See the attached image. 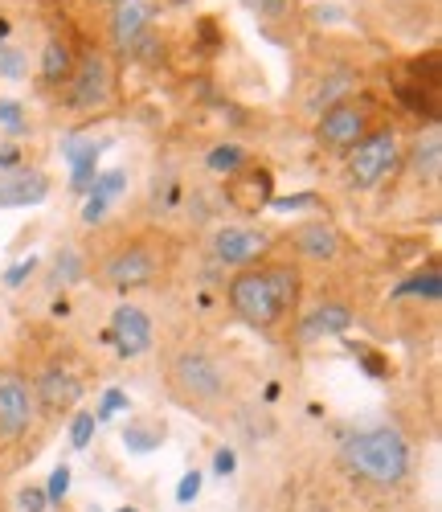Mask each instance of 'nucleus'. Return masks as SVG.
I'll return each instance as SVG.
<instances>
[{"label": "nucleus", "mask_w": 442, "mask_h": 512, "mask_svg": "<svg viewBox=\"0 0 442 512\" xmlns=\"http://www.w3.org/2000/svg\"><path fill=\"white\" fill-rule=\"evenodd\" d=\"M357 361L365 365V373H369V377H385V373H389V361H385V357H377L369 345H357Z\"/></svg>", "instance_id": "cd10ccee"}, {"label": "nucleus", "mask_w": 442, "mask_h": 512, "mask_svg": "<svg viewBox=\"0 0 442 512\" xmlns=\"http://www.w3.org/2000/svg\"><path fill=\"white\" fill-rule=\"evenodd\" d=\"M33 267H37L33 259H29V263H17V267H13L9 275H5V283H9V287H21V283H25L29 275H33Z\"/></svg>", "instance_id": "473e14b6"}, {"label": "nucleus", "mask_w": 442, "mask_h": 512, "mask_svg": "<svg viewBox=\"0 0 442 512\" xmlns=\"http://www.w3.org/2000/svg\"><path fill=\"white\" fill-rule=\"evenodd\" d=\"M66 160L74 164V189H91L99 144H91V140H66Z\"/></svg>", "instance_id": "aec40b11"}, {"label": "nucleus", "mask_w": 442, "mask_h": 512, "mask_svg": "<svg viewBox=\"0 0 442 512\" xmlns=\"http://www.w3.org/2000/svg\"><path fill=\"white\" fill-rule=\"evenodd\" d=\"M78 398H82V381L62 365H50L33 381V402H37V410H46V414H62Z\"/></svg>", "instance_id": "dca6fc26"}, {"label": "nucleus", "mask_w": 442, "mask_h": 512, "mask_svg": "<svg viewBox=\"0 0 442 512\" xmlns=\"http://www.w3.org/2000/svg\"><path fill=\"white\" fill-rule=\"evenodd\" d=\"M107 29H111V46L119 54H131L156 29V5L152 0H111Z\"/></svg>", "instance_id": "f8f14e48"}, {"label": "nucleus", "mask_w": 442, "mask_h": 512, "mask_svg": "<svg viewBox=\"0 0 442 512\" xmlns=\"http://www.w3.org/2000/svg\"><path fill=\"white\" fill-rule=\"evenodd\" d=\"M50 197V177L41 168H9L0 173V209H29Z\"/></svg>", "instance_id": "4468645a"}, {"label": "nucleus", "mask_w": 442, "mask_h": 512, "mask_svg": "<svg viewBox=\"0 0 442 512\" xmlns=\"http://www.w3.org/2000/svg\"><path fill=\"white\" fill-rule=\"evenodd\" d=\"M21 508H25V512H46V508H50L46 488H21Z\"/></svg>", "instance_id": "c756f323"}, {"label": "nucleus", "mask_w": 442, "mask_h": 512, "mask_svg": "<svg viewBox=\"0 0 442 512\" xmlns=\"http://www.w3.org/2000/svg\"><path fill=\"white\" fill-rule=\"evenodd\" d=\"M95 426H99L95 410H78V414H74V422H70V447H74V451H86V447H91Z\"/></svg>", "instance_id": "5701e85b"}, {"label": "nucleus", "mask_w": 442, "mask_h": 512, "mask_svg": "<svg viewBox=\"0 0 442 512\" xmlns=\"http://www.w3.org/2000/svg\"><path fill=\"white\" fill-rule=\"evenodd\" d=\"M0 512H5V500H0Z\"/></svg>", "instance_id": "c9c22d12"}, {"label": "nucleus", "mask_w": 442, "mask_h": 512, "mask_svg": "<svg viewBox=\"0 0 442 512\" xmlns=\"http://www.w3.org/2000/svg\"><path fill=\"white\" fill-rule=\"evenodd\" d=\"M33 418H37L33 381L21 369H0V443L25 439Z\"/></svg>", "instance_id": "9b49d317"}, {"label": "nucleus", "mask_w": 442, "mask_h": 512, "mask_svg": "<svg viewBox=\"0 0 442 512\" xmlns=\"http://www.w3.org/2000/svg\"><path fill=\"white\" fill-rule=\"evenodd\" d=\"M0 127H5V132H13V136H21L25 132V107L17 103V99H0Z\"/></svg>", "instance_id": "393cba45"}, {"label": "nucleus", "mask_w": 442, "mask_h": 512, "mask_svg": "<svg viewBox=\"0 0 442 512\" xmlns=\"http://www.w3.org/2000/svg\"><path fill=\"white\" fill-rule=\"evenodd\" d=\"M201 496V472H185L181 484H176V504H193Z\"/></svg>", "instance_id": "bb28decb"}, {"label": "nucleus", "mask_w": 442, "mask_h": 512, "mask_svg": "<svg viewBox=\"0 0 442 512\" xmlns=\"http://www.w3.org/2000/svg\"><path fill=\"white\" fill-rule=\"evenodd\" d=\"M168 394L201 414H213L230 402V373L205 349H181L168 361Z\"/></svg>", "instance_id": "20e7f679"}, {"label": "nucleus", "mask_w": 442, "mask_h": 512, "mask_svg": "<svg viewBox=\"0 0 442 512\" xmlns=\"http://www.w3.org/2000/svg\"><path fill=\"white\" fill-rule=\"evenodd\" d=\"M340 459L344 467L357 480H365L369 488H381V492H393L410 480V443L402 439V431L393 426H365V431L348 435L344 447H340Z\"/></svg>", "instance_id": "7ed1b4c3"}, {"label": "nucleus", "mask_w": 442, "mask_h": 512, "mask_svg": "<svg viewBox=\"0 0 442 512\" xmlns=\"http://www.w3.org/2000/svg\"><path fill=\"white\" fill-rule=\"evenodd\" d=\"M402 136L393 132V127H377V132H369L357 148H352L348 156H344V177H348V185L357 189V193H373V189H381L397 168H402Z\"/></svg>", "instance_id": "423d86ee"}, {"label": "nucleus", "mask_w": 442, "mask_h": 512, "mask_svg": "<svg viewBox=\"0 0 442 512\" xmlns=\"http://www.w3.org/2000/svg\"><path fill=\"white\" fill-rule=\"evenodd\" d=\"M119 410H127V394H119V390H107V394H103V402H99V410H95V418L103 422V418H115Z\"/></svg>", "instance_id": "c85d7f7f"}, {"label": "nucleus", "mask_w": 442, "mask_h": 512, "mask_svg": "<svg viewBox=\"0 0 442 512\" xmlns=\"http://www.w3.org/2000/svg\"><path fill=\"white\" fill-rule=\"evenodd\" d=\"M123 443H127V451H136V455L156 451V447L164 443V426H160V422H140V418H131V422L123 426Z\"/></svg>", "instance_id": "412c9836"}, {"label": "nucleus", "mask_w": 442, "mask_h": 512, "mask_svg": "<svg viewBox=\"0 0 442 512\" xmlns=\"http://www.w3.org/2000/svg\"><path fill=\"white\" fill-rule=\"evenodd\" d=\"M66 492H70V467L58 463L54 472H50V484H46V500H50V504H62Z\"/></svg>", "instance_id": "a878e982"}, {"label": "nucleus", "mask_w": 442, "mask_h": 512, "mask_svg": "<svg viewBox=\"0 0 442 512\" xmlns=\"http://www.w3.org/2000/svg\"><path fill=\"white\" fill-rule=\"evenodd\" d=\"M74 62H78V58H74V50H70V41L50 37V41H46V54H41V82H46V87H66Z\"/></svg>", "instance_id": "a211bd4d"}, {"label": "nucleus", "mask_w": 442, "mask_h": 512, "mask_svg": "<svg viewBox=\"0 0 442 512\" xmlns=\"http://www.w3.org/2000/svg\"><path fill=\"white\" fill-rule=\"evenodd\" d=\"M123 181H127L123 168H111V173H103V177L91 181L95 193H91V201H86V222H99V218H103V209L123 193Z\"/></svg>", "instance_id": "6ab92c4d"}, {"label": "nucleus", "mask_w": 442, "mask_h": 512, "mask_svg": "<svg viewBox=\"0 0 442 512\" xmlns=\"http://www.w3.org/2000/svg\"><path fill=\"white\" fill-rule=\"evenodd\" d=\"M221 197H226V205L238 213V218H258V213H267L271 201H275L271 164H262V160L238 164L234 173L226 177V185H221Z\"/></svg>", "instance_id": "1a4fd4ad"}, {"label": "nucleus", "mask_w": 442, "mask_h": 512, "mask_svg": "<svg viewBox=\"0 0 442 512\" xmlns=\"http://www.w3.org/2000/svg\"><path fill=\"white\" fill-rule=\"evenodd\" d=\"M287 246L299 254V259H312V263H336L340 254L348 250L340 226L328 222V218H307V222H299V226L287 234Z\"/></svg>", "instance_id": "ddd939ff"}, {"label": "nucleus", "mask_w": 442, "mask_h": 512, "mask_svg": "<svg viewBox=\"0 0 442 512\" xmlns=\"http://www.w3.org/2000/svg\"><path fill=\"white\" fill-rule=\"evenodd\" d=\"M115 512H140V508H115Z\"/></svg>", "instance_id": "f704fd0d"}, {"label": "nucleus", "mask_w": 442, "mask_h": 512, "mask_svg": "<svg viewBox=\"0 0 442 512\" xmlns=\"http://www.w3.org/2000/svg\"><path fill=\"white\" fill-rule=\"evenodd\" d=\"M271 246H275V234L262 230V226H246V222H230V226H217L213 238H209V250L221 267L230 271H242V267H254L262 259H271Z\"/></svg>", "instance_id": "6e6552de"}, {"label": "nucleus", "mask_w": 442, "mask_h": 512, "mask_svg": "<svg viewBox=\"0 0 442 512\" xmlns=\"http://www.w3.org/2000/svg\"><path fill=\"white\" fill-rule=\"evenodd\" d=\"M0 168H5V173L9 168H21V148H13V144L0 148Z\"/></svg>", "instance_id": "72a5a7b5"}, {"label": "nucleus", "mask_w": 442, "mask_h": 512, "mask_svg": "<svg viewBox=\"0 0 442 512\" xmlns=\"http://www.w3.org/2000/svg\"><path fill=\"white\" fill-rule=\"evenodd\" d=\"M402 160H410V173H414L422 185H434V181H438V164H442L438 127H430V132H426V140H418L410 152H402Z\"/></svg>", "instance_id": "f3484780"}, {"label": "nucleus", "mask_w": 442, "mask_h": 512, "mask_svg": "<svg viewBox=\"0 0 442 512\" xmlns=\"http://www.w3.org/2000/svg\"><path fill=\"white\" fill-rule=\"evenodd\" d=\"M230 312L254 332H279L295 320L303 300V271L291 259H262L254 267L234 271L226 287Z\"/></svg>", "instance_id": "f257e3e1"}, {"label": "nucleus", "mask_w": 442, "mask_h": 512, "mask_svg": "<svg viewBox=\"0 0 442 512\" xmlns=\"http://www.w3.org/2000/svg\"><path fill=\"white\" fill-rule=\"evenodd\" d=\"M246 160H250V156H246L238 144H221V148L209 152V168H217V173H226V177L234 173L238 164H246Z\"/></svg>", "instance_id": "b1692460"}, {"label": "nucleus", "mask_w": 442, "mask_h": 512, "mask_svg": "<svg viewBox=\"0 0 442 512\" xmlns=\"http://www.w3.org/2000/svg\"><path fill=\"white\" fill-rule=\"evenodd\" d=\"M348 324H352L348 308H340V304H328V308H320L312 320H307L303 336H332V332H344Z\"/></svg>", "instance_id": "4be33fe9"}, {"label": "nucleus", "mask_w": 442, "mask_h": 512, "mask_svg": "<svg viewBox=\"0 0 442 512\" xmlns=\"http://www.w3.org/2000/svg\"><path fill=\"white\" fill-rule=\"evenodd\" d=\"M377 127H381L377 103L357 91V95H348V99H340L316 115V144L332 156H348L369 132H377Z\"/></svg>", "instance_id": "39448f33"}, {"label": "nucleus", "mask_w": 442, "mask_h": 512, "mask_svg": "<svg viewBox=\"0 0 442 512\" xmlns=\"http://www.w3.org/2000/svg\"><path fill=\"white\" fill-rule=\"evenodd\" d=\"M234 467H238V455H234L230 447H221V451L213 455V472H217V476H230Z\"/></svg>", "instance_id": "2f4dec72"}, {"label": "nucleus", "mask_w": 442, "mask_h": 512, "mask_svg": "<svg viewBox=\"0 0 442 512\" xmlns=\"http://www.w3.org/2000/svg\"><path fill=\"white\" fill-rule=\"evenodd\" d=\"M111 340L119 357H144L152 349V320L140 308L119 304L111 316Z\"/></svg>", "instance_id": "2eb2a0df"}, {"label": "nucleus", "mask_w": 442, "mask_h": 512, "mask_svg": "<svg viewBox=\"0 0 442 512\" xmlns=\"http://www.w3.org/2000/svg\"><path fill=\"white\" fill-rule=\"evenodd\" d=\"M66 91H70L66 103L74 111H103L111 103V91H115V74H111L107 54L103 50H86L74 62L70 78H66Z\"/></svg>", "instance_id": "9d476101"}, {"label": "nucleus", "mask_w": 442, "mask_h": 512, "mask_svg": "<svg viewBox=\"0 0 442 512\" xmlns=\"http://www.w3.org/2000/svg\"><path fill=\"white\" fill-rule=\"evenodd\" d=\"M393 95H397V103H406L414 115L430 119V127H438V111H442V62H438V50H426L422 58L397 66Z\"/></svg>", "instance_id": "0eeeda50"}, {"label": "nucleus", "mask_w": 442, "mask_h": 512, "mask_svg": "<svg viewBox=\"0 0 442 512\" xmlns=\"http://www.w3.org/2000/svg\"><path fill=\"white\" fill-rule=\"evenodd\" d=\"M176 263V242L168 234L144 230L131 234L123 242H115L103 259H99V283L111 291H144L156 287L160 279H168Z\"/></svg>", "instance_id": "f03ea898"}, {"label": "nucleus", "mask_w": 442, "mask_h": 512, "mask_svg": "<svg viewBox=\"0 0 442 512\" xmlns=\"http://www.w3.org/2000/svg\"><path fill=\"white\" fill-rule=\"evenodd\" d=\"M246 5H250L254 13H262V17H283L291 0H246Z\"/></svg>", "instance_id": "7c9ffc66"}]
</instances>
